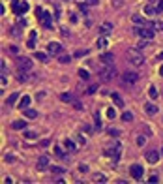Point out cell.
Listing matches in <instances>:
<instances>
[{
	"label": "cell",
	"mask_w": 163,
	"mask_h": 184,
	"mask_svg": "<svg viewBox=\"0 0 163 184\" xmlns=\"http://www.w3.org/2000/svg\"><path fill=\"white\" fill-rule=\"evenodd\" d=\"M126 57H128V60L135 68H141V66L144 64V57H142V53H139V49H128Z\"/></svg>",
	"instance_id": "cell-1"
},
{
	"label": "cell",
	"mask_w": 163,
	"mask_h": 184,
	"mask_svg": "<svg viewBox=\"0 0 163 184\" xmlns=\"http://www.w3.org/2000/svg\"><path fill=\"white\" fill-rule=\"evenodd\" d=\"M36 13H38L39 23H41L45 28H51V27H53V15H51L49 12H43V9H36Z\"/></svg>",
	"instance_id": "cell-2"
},
{
	"label": "cell",
	"mask_w": 163,
	"mask_h": 184,
	"mask_svg": "<svg viewBox=\"0 0 163 184\" xmlns=\"http://www.w3.org/2000/svg\"><path fill=\"white\" fill-rule=\"evenodd\" d=\"M114 75H116V71H114L113 66H107V64H105L103 68L99 70V77L103 79V81H111V79L114 77Z\"/></svg>",
	"instance_id": "cell-3"
},
{
	"label": "cell",
	"mask_w": 163,
	"mask_h": 184,
	"mask_svg": "<svg viewBox=\"0 0 163 184\" xmlns=\"http://www.w3.org/2000/svg\"><path fill=\"white\" fill-rule=\"evenodd\" d=\"M129 173H131V177H133L135 180H142V173H144V167H142L141 163H133V165L129 167Z\"/></svg>",
	"instance_id": "cell-4"
},
{
	"label": "cell",
	"mask_w": 163,
	"mask_h": 184,
	"mask_svg": "<svg viewBox=\"0 0 163 184\" xmlns=\"http://www.w3.org/2000/svg\"><path fill=\"white\" fill-rule=\"evenodd\" d=\"M11 8H13V13H17V15L28 12V4L26 2H19V0H11Z\"/></svg>",
	"instance_id": "cell-5"
},
{
	"label": "cell",
	"mask_w": 163,
	"mask_h": 184,
	"mask_svg": "<svg viewBox=\"0 0 163 184\" xmlns=\"http://www.w3.org/2000/svg\"><path fill=\"white\" fill-rule=\"evenodd\" d=\"M159 150L157 149H150V150H146V162L148 163H157L159 162Z\"/></svg>",
	"instance_id": "cell-6"
},
{
	"label": "cell",
	"mask_w": 163,
	"mask_h": 184,
	"mask_svg": "<svg viewBox=\"0 0 163 184\" xmlns=\"http://www.w3.org/2000/svg\"><path fill=\"white\" fill-rule=\"evenodd\" d=\"M135 32L141 36V38H144V40H152L154 38V34H156V30L154 28H135Z\"/></svg>",
	"instance_id": "cell-7"
},
{
	"label": "cell",
	"mask_w": 163,
	"mask_h": 184,
	"mask_svg": "<svg viewBox=\"0 0 163 184\" xmlns=\"http://www.w3.org/2000/svg\"><path fill=\"white\" fill-rule=\"evenodd\" d=\"M32 66H34V62L30 58H26V57L19 58V70H21V71H30V70H32Z\"/></svg>",
	"instance_id": "cell-8"
},
{
	"label": "cell",
	"mask_w": 163,
	"mask_h": 184,
	"mask_svg": "<svg viewBox=\"0 0 163 184\" xmlns=\"http://www.w3.org/2000/svg\"><path fill=\"white\" fill-rule=\"evenodd\" d=\"M120 152H122V145H120V143H116V145L113 147V150H105V154L107 156H113V162H116V160H118V158H120Z\"/></svg>",
	"instance_id": "cell-9"
},
{
	"label": "cell",
	"mask_w": 163,
	"mask_h": 184,
	"mask_svg": "<svg viewBox=\"0 0 163 184\" xmlns=\"http://www.w3.org/2000/svg\"><path fill=\"white\" fill-rule=\"evenodd\" d=\"M124 83H128V85H135L137 83V79H139V73H135V71H128V73H124Z\"/></svg>",
	"instance_id": "cell-10"
},
{
	"label": "cell",
	"mask_w": 163,
	"mask_h": 184,
	"mask_svg": "<svg viewBox=\"0 0 163 184\" xmlns=\"http://www.w3.org/2000/svg\"><path fill=\"white\" fill-rule=\"evenodd\" d=\"M30 96H23L21 100H19V104H17V107H19V111H24V109H28L30 107Z\"/></svg>",
	"instance_id": "cell-11"
},
{
	"label": "cell",
	"mask_w": 163,
	"mask_h": 184,
	"mask_svg": "<svg viewBox=\"0 0 163 184\" xmlns=\"http://www.w3.org/2000/svg\"><path fill=\"white\" fill-rule=\"evenodd\" d=\"M49 167V156H39L38 158V169L39 171H45Z\"/></svg>",
	"instance_id": "cell-12"
},
{
	"label": "cell",
	"mask_w": 163,
	"mask_h": 184,
	"mask_svg": "<svg viewBox=\"0 0 163 184\" xmlns=\"http://www.w3.org/2000/svg\"><path fill=\"white\" fill-rule=\"evenodd\" d=\"M47 51H49L51 55H56V53H60V51H62V45L56 43V42H51V43L47 45Z\"/></svg>",
	"instance_id": "cell-13"
},
{
	"label": "cell",
	"mask_w": 163,
	"mask_h": 184,
	"mask_svg": "<svg viewBox=\"0 0 163 184\" xmlns=\"http://www.w3.org/2000/svg\"><path fill=\"white\" fill-rule=\"evenodd\" d=\"M36 38H38V34H36V30H32L28 36V42H26V47L28 49H34L36 47Z\"/></svg>",
	"instance_id": "cell-14"
},
{
	"label": "cell",
	"mask_w": 163,
	"mask_h": 184,
	"mask_svg": "<svg viewBox=\"0 0 163 184\" xmlns=\"http://www.w3.org/2000/svg\"><path fill=\"white\" fill-rule=\"evenodd\" d=\"M101 62L103 64H107V66H113V62H114V57L111 53H103L101 55Z\"/></svg>",
	"instance_id": "cell-15"
},
{
	"label": "cell",
	"mask_w": 163,
	"mask_h": 184,
	"mask_svg": "<svg viewBox=\"0 0 163 184\" xmlns=\"http://www.w3.org/2000/svg\"><path fill=\"white\" fill-rule=\"evenodd\" d=\"M99 32L103 34V36H109L111 32H113V24H111V23H103L99 27Z\"/></svg>",
	"instance_id": "cell-16"
},
{
	"label": "cell",
	"mask_w": 163,
	"mask_h": 184,
	"mask_svg": "<svg viewBox=\"0 0 163 184\" xmlns=\"http://www.w3.org/2000/svg\"><path fill=\"white\" fill-rule=\"evenodd\" d=\"M111 98H113V101H114V105H116V107H124V100H122V96H120V94L113 92V94H111Z\"/></svg>",
	"instance_id": "cell-17"
},
{
	"label": "cell",
	"mask_w": 163,
	"mask_h": 184,
	"mask_svg": "<svg viewBox=\"0 0 163 184\" xmlns=\"http://www.w3.org/2000/svg\"><path fill=\"white\" fill-rule=\"evenodd\" d=\"M144 111H146V115L152 116V115L157 113V105H156V104H146V105H144Z\"/></svg>",
	"instance_id": "cell-18"
},
{
	"label": "cell",
	"mask_w": 163,
	"mask_h": 184,
	"mask_svg": "<svg viewBox=\"0 0 163 184\" xmlns=\"http://www.w3.org/2000/svg\"><path fill=\"white\" fill-rule=\"evenodd\" d=\"M11 128L13 130H24V128H26V122L24 120H15V122H11Z\"/></svg>",
	"instance_id": "cell-19"
},
{
	"label": "cell",
	"mask_w": 163,
	"mask_h": 184,
	"mask_svg": "<svg viewBox=\"0 0 163 184\" xmlns=\"http://www.w3.org/2000/svg\"><path fill=\"white\" fill-rule=\"evenodd\" d=\"M64 147H66L69 152H75V150H77V145H75L71 139H66V141H64Z\"/></svg>",
	"instance_id": "cell-20"
},
{
	"label": "cell",
	"mask_w": 163,
	"mask_h": 184,
	"mask_svg": "<svg viewBox=\"0 0 163 184\" xmlns=\"http://www.w3.org/2000/svg\"><path fill=\"white\" fill-rule=\"evenodd\" d=\"M17 100H19V92H13V94H9V96H8L6 104H8V105H13V104H15Z\"/></svg>",
	"instance_id": "cell-21"
},
{
	"label": "cell",
	"mask_w": 163,
	"mask_h": 184,
	"mask_svg": "<svg viewBox=\"0 0 163 184\" xmlns=\"http://www.w3.org/2000/svg\"><path fill=\"white\" fill-rule=\"evenodd\" d=\"M24 116H26V119H38V111H34V109H24Z\"/></svg>",
	"instance_id": "cell-22"
},
{
	"label": "cell",
	"mask_w": 163,
	"mask_h": 184,
	"mask_svg": "<svg viewBox=\"0 0 163 184\" xmlns=\"http://www.w3.org/2000/svg\"><path fill=\"white\" fill-rule=\"evenodd\" d=\"M131 21L137 23V24H141V27H144V24H146V19L141 17V15H133V17H131Z\"/></svg>",
	"instance_id": "cell-23"
},
{
	"label": "cell",
	"mask_w": 163,
	"mask_h": 184,
	"mask_svg": "<svg viewBox=\"0 0 163 184\" xmlns=\"http://www.w3.org/2000/svg\"><path fill=\"white\" fill-rule=\"evenodd\" d=\"M60 100H62V101H75L73 94H69V92H64V94H60Z\"/></svg>",
	"instance_id": "cell-24"
},
{
	"label": "cell",
	"mask_w": 163,
	"mask_h": 184,
	"mask_svg": "<svg viewBox=\"0 0 163 184\" xmlns=\"http://www.w3.org/2000/svg\"><path fill=\"white\" fill-rule=\"evenodd\" d=\"M51 171H53L54 175H64V173H66V169H64V167H60V165H53V167H51Z\"/></svg>",
	"instance_id": "cell-25"
},
{
	"label": "cell",
	"mask_w": 163,
	"mask_h": 184,
	"mask_svg": "<svg viewBox=\"0 0 163 184\" xmlns=\"http://www.w3.org/2000/svg\"><path fill=\"white\" fill-rule=\"evenodd\" d=\"M144 13H146V15H156V13H159V12H157V8L146 6V8H144Z\"/></svg>",
	"instance_id": "cell-26"
},
{
	"label": "cell",
	"mask_w": 163,
	"mask_h": 184,
	"mask_svg": "<svg viewBox=\"0 0 163 184\" xmlns=\"http://www.w3.org/2000/svg\"><path fill=\"white\" fill-rule=\"evenodd\" d=\"M54 154H56L58 158H66V152H64L62 147H54Z\"/></svg>",
	"instance_id": "cell-27"
},
{
	"label": "cell",
	"mask_w": 163,
	"mask_h": 184,
	"mask_svg": "<svg viewBox=\"0 0 163 184\" xmlns=\"http://www.w3.org/2000/svg\"><path fill=\"white\" fill-rule=\"evenodd\" d=\"M148 96L152 100H156L157 98V90H156V86H148Z\"/></svg>",
	"instance_id": "cell-28"
},
{
	"label": "cell",
	"mask_w": 163,
	"mask_h": 184,
	"mask_svg": "<svg viewBox=\"0 0 163 184\" xmlns=\"http://www.w3.org/2000/svg\"><path fill=\"white\" fill-rule=\"evenodd\" d=\"M107 45H109V42H107V38H99V40H98V47H99V49H105Z\"/></svg>",
	"instance_id": "cell-29"
},
{
	"label": "cell",
	"mask_w": 163,
	"mask_h": 184,
	"mask_svg": "<svg viewBox=\"0 0 163 184\" xmlns=\"http://www.w3.org/2000/svg\"><path fill=\"white\" fill-rule=\"evenodd\" d=\"M79 77L86 81V79H90V73H88L86 70H83V68H81V70H79Z\"/></svg>",
	"instance_id": "cell-30"
},
{
	"label": "cell",
	"mask_w": 163,
	"mask_h": 184,
	"mask_svg": "<svg viewBox=\"0 0 163 184\" xmlns=\"http://www.w3.org/2000/svg\"><path fill=\"white\" fill-rule=\"evenodd\" d=\"M122 120H124V122H131V120H133V115H131L129 111H126V113L122 115Z\"/></svg>",
	"instance_id": "cell-31"
},
{
	"label": "cell",
	"mask_w": 163,
	"mask_h": 184,
	"mask_svg": "<svg viewBox=\"0 0 163 184\" xmlns=\"http://www.w3.org/2000/svg\"><path fill=\"white\" fill-rule=\"evenodd\" d=\"M150 27H152V28H154V30H156V32H159V30H163V23H159V21H156V23H152V24H150Z\"/></svg>",
	"instance_id": "cell-32"
},
{
	"label": "cell",
	"mask_w": 163,
	"mask_h": 184,
	"mask_svg": "<svg viewBox=\"0 0 163 184\" xmlns=\"http://www.w3.org/2000/svg\"><path fill=\"white\" fill-rule=\"evenodd\" d=\"M36 58H38L39 60V62H47V55H45V53H36Z\"/></svg>",
	"instance_id": "cell-33"
},
{
	"label": "cell",
	"mask_w": 163,
	"mask_h": 184,
	"mask_svg": "<svg viewBox=\"0 0 163 184\" xmlns=\"http://www.w3.org/2000/svg\"><path fill=\"white\" fill-rule=\"evenodd\" d=\"M24 137H26V139H36V137H38V134H36V132H32V130H28V132H24Z\"/></svg>",
	"instance_id": "cell-34"
},
{
	"label": "cell",
	"mask_w": 163,
	"mask_h": 184,
	"mask_svg": "<svg viewBox=\"0 0 163 184\" xmlns=\"http://www.w3.org/2000/svg\"><path fill=\"white\" fill-rule=\"evenodd\" d=\"M60 62H62V64H68L69 62V60H71V57H69V55H60Z\"/></svg>",
	"instance_id": "cell-35"
},
{
	"label": "cell",
	"mask_w": 163,
	"mask_h": 184,
	"mask_svg": "<svg viewBox=\"0 0 163 184\" xmlns=\"http://www.w3.org/2000/svg\"><path fill=\"white\" fill-rule=\"evenodd\" d=\"M144 143H146V137L144 135H139V137H137V145H139V147H142Z\"/></svg>",
	"instance_id": "cell-36"
},
{
	"label": "cell",
	"mask_w": 163,
	"mask_h": 184,
	"mask_svg": "<svg viewBox=\"0 0 163 184\" xmlns=\"http://www.w3.org/2000/svg\"><path fill=\"white\" fill-rule=\"evenodd\" d=\"M94 180L96 182H105L107 178H105V175H94Z\"/></svg>",
	"instance_id": "cell-37"
},
{
	"label": "cell",
	"mask_w": 163,
	"mask_h": 184,
	"mask_svg": "<svg viewBox=\"0 0 163 184\" xmlns=\"http://www.w3.org/2000/svg\"><path fill=\"white\" fill-rule=\"evenodd\" d=\"M107 115H109V119H114V116H116V111L113 109V107H109V109H107Z\"/></svg>",
	"instance_id": "cell-38"
},
{
	"label": "cell",
	"mask_w": 163,
	"mask_h": 184,
	"mask_svg": "<svg viewBox=\"0 0 163 184\" xmlns=\"http://www.w3.org/2000/svg\"><path fill=\"white\" fill-rule=\"evenodd\" d=\"M98 2H99V0H84L86 6H98Z\"/></svg>",
	"instance_id": "cell-39"
},
{
	"label": "cell",
	"mask_w": 163,
	"mask_h": 184,
	"mask_svg": "<svg viewBox=\"0 0 163 184\" xmlns=\"http://www.w3.org/2000/svg\"><path fill=\"white\" fill-rule=\"evenodd\" d=\"M109 135H113V137H118V135H120V132H118V130H114V128H111V130H109Z\"/></svg>",
	"instance_id": "cell-40"
},
{
	"label": "cell",
	"mask_w": 163,
	"mask_h": 184,
	"mask_svg": "<svg viewBox=\"0 0 163 184\" xmlns=\"http://www.w3.org/2000/svg\"><path fill=\"white\" fill-rule=\"evenodd\" d=\"M148 182H152V184H156V182H159V177H157V175H152V177L148 178Z\"/></svg>",
	"instance_id": "cell-41"
},
{
	"label": "cell",
	"mask_w": 163,
	"mask_h": 184,
	"mask_svg": "<svg viewBox=\"0 0 163 184\" xmlns=\"http://www.w3.org/2000/svg\"><path fill=\"white\" fill-rule=\"evenodd\" d=\"M0 70H2V75H6V73H8V70H6V62H4V60L0 62Z\"/></svg>",
	"instance_id": "cell-42"
},
{
	"label": "cell",
	"mask_w": 163,
	"mask_h": 184,
	"mask_svg": "<svg viewBox=\"0 0 163 184\" xmlns=\"http://www.w3.org/2000/svg\"><path fill=\"white\" fill-rule=\"evenodd\" d=\"M148 45V40H144V38H141V43H139V49H142V47H146Z\"/></svg>",
	"instance_id": "cell-43"
},
{
	"label": "cell",
	"mask_w": 163,
	"mask_h": 184,
	"mask_svg": "<svg viewBox=\"0 0 163 184\" xmlns=\"http://www.w3.org/2000/svg\"><path fill=\"white\" fill-rule=\"evenodd\" d=\"M157 12H163V0H157Z\"/></svg>",
	"instance_id": "cell-44"
},
{
	"label": "cell",
	"mask_w": 163,
	"mask_h": 184,
	"mask_svg": "<svg viewBox=\"0 0 163 184\" xmlns=\"http://www.w3.org/2000/svg\"><path fill=\"white\" fill-rule=\"evenodd\" d=\"M79 171H81V173H86V171H88V167H86V165H83V163H81V165H79Z\"/></svg>",
	"instance_id": "cell-45"
},
{
	"label": "cell",
	"mask_w": 163,
	"mask_h": 184,
	"mask_svg": "<svg viewBox=\"0 0 163 184\" xmlns=\"http://www.w3.org/2000/svg\"><path fill=\"white\" fill-rule=\"evenodd\" d=\"M96 90H98V86H90V88H88V94H94Z\"/></svg>",
	"instance_id": "cell-46"
},
{
	"label": "cell",
	"mask_w": 163,
	"mask_h": 184,
	"mask_svg": "<svg viewBox=\"0 0 163 184\" xmlns=\"http://www.w3.org/2000/svg\"><path fill=\"white\" fill-rule=\"evenodd\" d=\"M159 73H161V75H163V66H161V68H159Z\"/></svg>",
	"instance_id": "cell-47"
},
{
	"label": "cell",
	"mask_w": 163,
	"mask_h": 184,
	"mask_svg": "<svg viewBox=\"0 0 163 184\" xmlns=\"http://www.w3.org/2000/svg\"><path fill=\"white\" fill-rule=\"evenodd\" d=\"M159 58H161V60H163V53H161V55H159Z\"/></svg>",
	"instance_id": "cell-48"
}]
</instances>
